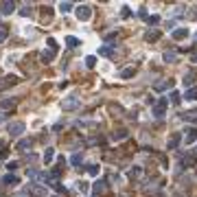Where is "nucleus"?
I'll list each match as a JSON object with an SVG mask.
<instances>
[{
  "label": "nucleus",
  "mask_w": 197,
  "mask_h": 197,
  "mask_svg": "<svg viewBox=\"0 0 197 197\" xmlns=\"http://www.w3.org/2000/svg\"><path fill=\"white\" fill-rule=\"evenodd\" d=\"M134 75H136V68L134 66H127V68L120 70V79H132Z\"/></svg>",
  "instance_id": "obj_8"
},
{
  "label": "nucleus",
  "mask_w": 197,
  "mask_h": 197,
  "mask_svg": "<svg viewBox=\"0 0 197 197\" xmlns=\"http://www.w3.org/2000/svg\"><path fill=\"white\" fill-rule=\"evenodd\" d=\"M20 149H22V151H27V149H31V142H20Z\"/></svg>",
  "instance_id": "obj_35"
},
{
  "label": "nucleus",
  "mask_w": 197,
  "mask_h": 197,
  "mask_svg": "<svg viewBox=\"0 0 197 197\" xmlns=\"http://www.w3.org/2000/svg\"><path fill=\"white\" fill-rule=\"evenodd\" d=\"M15 105H18L15 98H2V101H0V107L2 110H15Z\"/></svg>",
  "instance_id": "obj_7"
},
{
  "label": "nucleus",
  "mask_w": 197,
  "mask_h": 197,
  "mask_svg": "<svg viewBox=\"0 0 197 197\" xmlns=\"http://www.w3.org/2000/svg\"><path fill=\"white\" fill-rule=\"evenodd\" d=\"M166 29H171V31H175V20H169V22H166Z\"/></svg>",
  "instance_id": "obj_34"
},
{
  "label": "nucleus",
  "mask_w": 197,
  "mask_h": 197,
  "mask_svg": "<svg viewBox=\"0 0 197 197\" xmlns=\"http://www.w3.org/2000/svg\"><path fill=\"white\" fill-rule=\"evenodd\" d=\"M48 46H51V48H53V51H57V42H55L53 37H48Z\"/></svg>",
  "instance_id": "obj_33"
},
{
  "label": "nucleus",
  "mask_w": 197,
  "mask_h": 197,
  "mask_svg": "<svg viewBox=\"0 0 197 197\" xmlns=\"http://www.w3.org/2000/svg\"><path fill=\"white\" fill-rule=\"evenodd\" d=\"M59 11H61V13H70V11H72V5H70V2H61V5H59Z\"/></svg>",
  "instance_id": "obj_25"
},
{
  "label": "nucleus",
  "mask_w": 197,
  "mask_h": 197,
  "mask_svg": "<svg viewBox=\"0 0 197 197\" xmlns=\"http://www.w3.org/2000/svg\"><path fill=\"white\" fill-rule=\"evenodd\" d=\"M158 22H160V15H156V13L147 18V24H158Z\"/></svg>",
  "instance_id": "obj_28"
},
{
  "label": "nucleus",
  "mask_w": 197,
  "mask_h": 197,
  "mask_svg": "<svg viewBox=\"0 0 197 197\" xmlns=\"http://www.w3.org/2000/svg\"><path fill=\"white\" fill-rule=\"evenodd\" d=\"M18 79L15 77H5V79H0V88H5V86H13Z\"/></svg>",
  "instance_id": "obj_20"
},
{
  "label": "nucleus",
  "mask_w": 197,
  "mask_h": 197,
  "mask_svg": "<svg viewBox=\"0 0 197 197\" xmlns=\"http://www.w3.org/2000/svg\"><path fill=\"white\" fill-rule=\"evenodd\" d=\"M92 191H94L96 195H103V193L107 191V184H105L103 180H98V182H94V184H92Z\"/></svg>",
  "instance_id": "obj_6"
},
{
  "label": "nucleus",
  "mask_w": 197,
  "mask_h": 197,
  "mask_svg": "<svg viewBox=\"0 0 197 197\" xmlns=\"http://www.w3.org/2000/svg\"><path fill=\"white\" fill-rule=\"evenodd\" d=\"M81 160H83V158H81V153H75V156H72V160H70V162L75 164V166H79V164H81Z\"/></svg>",
  "instance_id": "obj_27"
},
{
  "label": "nucleus",
  "mask_w": 197,
  "mask_h": 197,
  "mask_svg": "<svg viewBox=\"0 0 197 197\" xmlns=\"http://www.w3.org/2000/svg\"><path fill=\"white\" fill-rule=\"evenodd\" d=\"M66 44H68L70 48H77V46H79V40H77L75 35H68V37H66Z\"/></svg>",
  "instance_id": "obj_19"
},
{
  "label": "nucleus",
  "mask_w": 197,
  "mask_h": 197,
  "mask_svg": "<svg viewBox=\"0 0 197 197\" xmlns=\"http://www.w3.org/2000/svg\"><path fill=\"white\" fill-rule=\"evenodd\" d=\"M171 101L178 105V103H180V92H171Z\"/></svg>",
  "instance_id": "obj_31"
},
{
  "label": "nucleus",
  "mask_w": 197,
  "mask_h": 197,
  "mask_svg": "<svg viewBox=\"0 0 197 197\" xmlns=\"http://www.w3.org/2000/svg\"><path fill=\"white\" fill-rule=\"evenodd\" d=\"M88 173H90V175H96V173H98V164H90V166H88Z\"/></svg>",
  "instance_id": "obj_30"
},
{
  "label": "nucleus",
  "mask_w": 197,
  "mask_h": 197,
  "mask_svg": "<svg viewBox=\"0 0 197 197\" xmlns=\"http://www.w3.org/2000/svg\"><path fill=\"white\" fill-rule=\"evenodd\" d=\"M53 59H55V51H44L42 53V61L44 64H51Z\"/></svg>",
  "instance_id": "obj_13"
},
{
  "label": "nucleus",
  "mask_w": 197,
  "mask_h": 197,
  "mask_svg": "<svg viewBox=\"0 0 197 197\" xmlns=\"http://www.w3.org/2000/svg\"><path fill=\"white\" fill-rule=\"evenodd\" d=\"M127 136H129V132H127V129H118V132H114V134H112V138H114V140H125Z\"/></svg>",
  "instance_id": "obj_14"
},
{
  "label": "nucleus",
  "mask_w": 197,
  "mask_h": 197,
  "mask_svg": "<svg viewBox=\"0 0 197 197\" xmlns=\"http://www.w3.org/2000/svg\"><path fill=\"white\" fill-rule=\"evenodd\" d=\"M164 61H166V64H175V61H178V55H175L173 51H166V53H164Z\"/></svg>",
  "instance_id": "obj_17"
},
{
  "label": "nucleus",
  "mask_w": 197,
  "mask_h": 197,
  "mask_svg": "<svg viewBox=\"0 0 197 197\" xmlns=\"http://www.w3.org/2000/svg\"><path fill=\"white\" fill-rule=\"evenodd\" d=\"M77 186H79V191H83V193H86V191H88V184H86V182H79V184H77Z\"/></svg>",
  "instance_id": "obj_37"
},
{
  "label": "nucleus",
  "mask_w": 197,
  "mask_h": 197,
  "mask_svg": "<svg viewBox=\"0 0 197 197\" xmlns=\"http://www.w3.org/2000/svg\"><path fill=\"white\" fill-rule=\"evenodd\" d=\"M2 182H5V184H18V178H15L13 173H9V175L2 178Z\"/></svg>",
  "instance_id": "obj_24"
},
{
  "label": "nucleus",
  "mask_w": 197,
  "mask_h": 197,
  "mask_svg": "<svg viewBox=\"0 0 197 197\" xmlns=\"http://www.w3.org/2000/svg\"><path fill=\"white\" fill-rule=\"evenodd\" d=\"M31 188H33V193H37L40 197H42V195H46V191H44V188H40V186H31Z\"/></svg>",
  "instance_id": "obj_32"
},
{
  "label": "nucleus",
  "mask_w": 197,
  "mask_h": 197,
  "mask_svg": "<svg viewBox=\"0 0 197 197\" xmlns=\"http://www.w3.org/2000/svg\"><path fill=\"white\" fill-rule=\"evenodd\" d=\"M5 37H7V29H0V44L5 42Z\"/></svg>",
  "instance_id": "obj_36"
},
{
  "label": "nucleus",
  "mask_w": 197,
  "mask_h": 197,
  "mask_svg": "<svg viewBox=\"0 0 197 197\" xmlns=\"http://www.w3.org/2000/svg\"><path fill=\"white\" fill-rule=\"evenodd\" d=\"M13 11H15V5L13 2H2V7H0V13H5V15H9Z\"/></svg>",
  "instance_id": "obj_9"
},
{
  "label": "nucleus",
  "mask_w": 197,
  "mask_h": 197,
  "mask_svg": "<svg viewBox=\"0 0 197 197\" xmlns=\"http://www.w3.org/2000/svg\"><path fill=\"white\" fill-rule=\"evenodd\" d=\"M129 175H132L134 180H140V175H142V169H140V166H134V169L129 171Z\"/></svg>",
  "instance_id": "obj_22"
},
{
  "label": "nucleus",
  "mask_w": 197,
  "mask_h": 197,
  "mask_svg": "<svg viewBox=\"0 0 197 197\" xmlns=\"http://www.w3.org/2000/svg\"><path fill=\"white\" fill-rule=\"evenodd\" d=\"M24 129H27V127H24L22 125V123H11V125H9V136H22L24 134Z\"/></svg>",
  "instance_id": "obj_4"
},
{
  "label": "nucleus",
  "mask_w": 197,
  "mask_h": 197,
  "mask_svg": "<svg viewBox=\"0 0 197 197\" xmlns=\"http://www.w3.org/2000/svg\"><path fill=\"white\" fill-rule=\"evenodd\" d=\"M193 81H195V72H188V75L184 77V86H186V88H191V86H193Z\"/></svg>",
  "instance_id": "obj_23"
},
{
  "label": "nucleus",
  "mask_w": 197,
  "mask_h": 197,
  "mask_svg": "<svg viewBox=\"0 0 197 197\" xmlns=\"http://www.w3.org/2000/svg\"><path fill=\"white\" fill-rule=\"evenodd\" d=\"M184 142H186V145L197 142V127H188V129L184 132Z\"/></svg>",
  "instance_id": "obj_3"
},
{
  "label": "nucleus",
  "mask_w": 197,
  "mask_h": 197,
  "mask_svg": "<svg viewBox=\"0 0 197 197\" xmlns=\"http://www.w3.org/2000/svg\"><path fill=\"white\" fill-rule=\"evenodd\" d=\"M5 118H7V114H5V112H0V120H5Z\"/></svg>",
  "instance_id": "obj_40"
},
{
  "label": "nucleus",
  "mask_w": 197,
  "mask_h": 197,
  "mask_svg": "<svg viewBox=\"0 0 197 197\" xmlns=\"http://www.w3.org/2000/svg\"><path fill=\"white\" fill-rule=\"evenodd\" d=\"M120 13H123V18H129V13H132V11H129L127 7H123V11H120Z\"/></svg>",
  "instance_id": "obj_38"
},
{
  "label": "nucleus",
  "mask_w": 197,
  "mask_h": 197,
  "mask_svg": "<svg viewBox=\"0 0 197 197\" xmlns=\"http://www.w3.org/2000/svg\"><path fill=\"white\" fill-rule=\"evenodd\" d=\"M145 40L147 42H158L160 40V31H147L145 33Z\"/></svg>",
  "instance_id": "obj_10"
},
{
  "label": "nucleus",
  "mask_w": 197,
  "mask_h": 197,
  "mask_svg": "<svg viewBox=\"0 0 197 197\" xmlns=\"http://www.w3.org/2000/svg\"><path fill=\"white\" fill-rule=\"evenodd\" d=\"M61 107H64V110H68V112H70V110H77V107H79V96H77V94L66 96L64 101H61Z\"/></svg>",
  "instance_id": "obj_1"
},
{
  "label": "nucleus",
  "mask_w": 197,
  "mask_h": 197,
  "mask_svg": "<svg viewBox=\"0 0 197 197\" xmlns=\"http://www.w3.org/2000/svg\"><path fill=\"white\" fill-rule=\"evenodd\" d=\"M75 13H77V18H79L81 22H86V20H90V18H92V9H90L88 5L77 7V9H75Z\"/></svg>",
  "instance_id": "obj_2"
},
{
  "label": "nucleus",
  "mask_w": 197,
  "mask_h": 197,
  "mask_svg": "<svg viewBox=\"0 0 197 197\" xmlns=\"http://www.w3.org/2000/svg\"><path fill=\"white\" fill-rule=\"evenodd\" d=\"M53 158H55V149H53V147H48V149L44 151V162H46V164H51Z\"/></svg>",
  "instance_id": "obj_11"
},
{
  "label": "nucleus",
  "mask_w": 197,
  "mask_h": 197,
  "mask_svg": "<svg viewBox=\"0 0 197 197\" xmlns=\"http://www.w3.org/2000/svg\"><path fill=\"white\" fill-rule=\"evenodd\" d=\"M98 55H103V57H114V51H112L110 46H103L101 51H98Z\"/></svg>",
  "instance_id": "obj_21"
},
{
  "label": "nucleus",
  "mask_w": 197,
  "mask_h": 197,
  "mask_svg": "<svg viewBox=\"0 0 197 197\" xmlns=\"http://www.w3.org/2000/svg\"><path fill=\"white\" fill-rule=\"evenodd\" d=\"M182 118H186V120H197V110H191V112H182Z\"/></svg>",
  "instance_id": "obj_18"
},
{
  "label": "nucleus",
  "mask_w": 197,
  "mask_h": 197,
  "mask_svg": "<svg viewBox=\"0 0 197 197\" xmlns=\"http://www.w3.org/2000/svg\"><path fill=\"white\" fill-rule=\"evenodd\" d=\"M164 88H171V81H160V83L156 86V90H160V92H162Z\"/></svg>",
  "instance_id": "obj_29"
},
{
  "label": "nucleus",
  "mask_w": 197,
  "mask_h": 197,
  "mask_svg": "<svg viewBox=\"0 0 197 197\" xmlns=\"http://www.w3.org/2000/svg\"><path fill=\"white\" fill-rule=\"evenodd\" d=\"M188 37V29H175L173 31V40H184Z\"/></svg>",
  "instance_id": "obj_12"
},
{
  "label": "nucleus",
  "mask_w": 197,
  "mask_h": 197,
  "mask_svg": "<svg viewBox=\"0 0 197 197\" xmlns=\"http://www.w3.org/2000/svg\"><path fill=\"white\" fill-rule=\"evenodd\" d=\"M164 110H166V98H160V103L153 107V116L156 118H162L164 116Z\"/></svg>",
  "instance_id": "obj_5"
},
{
  "label": "nucleus",
  "mask_w": 197,
  "mask_h": 197,
  "mask_svg": "<svg viewBox=\"0 0 197 197\" xmlns=\"http://www.w3.org/2000/svg\"><path fill=\"white\" fill-rule=\"evenodd\" d=\"M188 59H191L193 64H197V51H195V53H191V57H188Z\"/></svg>",
  "instance_id": "obj_39"
},
{
  "label": "nucleus",
  "mask_w": 197,
  "mask_h": 197,
  "mask_svg": "<svg viewBox=\"0 0 197 197\" xmlns=\"http://www.w3.org/2000/svg\"><path fill=\"white\" fill-rule=\"evenodd\" d=\"M184 98H186V101H195V98H197V88H188L184 92Z\"/></svg>",
  "instance_id": "obj_15"
},
{
  "label": "nucleus",
  "mask_w": 197,
  "mask_h": 197,
  "mask_svg": "<svg viewBox=\"0 0 197 197\" xmlns=\"http://www.w3.org/2000/svg\"><path fill=\"white\" fill-rule=\"evenodd\" d=\"M180 138H182L180 134H173V136H171V138H169V149H175V147L180 145Z\"/></svg>",
  "instance_id": "obj_16"
},
{
  "label": "nucleus",
  "mask_w": 197,
  "mask_h": 197,
  "mask_svg": "<svg viewBox=\"0 0 197 197\" xmlns=\"http://www.w3.org/2000/svg\"><path fill=\"white\" fill-rule=\"evenodd\" d=\"M86 66H88V68H94V66H96V57H94V55H88V57H86Z\"/></svg>",
  "instance_id": "obj_26"
}]
</instances>
